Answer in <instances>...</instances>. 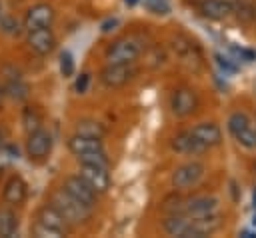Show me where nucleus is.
I'll return each mask as SVG.
<instances>
[{
	"label": "nucleus",
	"mask_w": 256,
	"mask_h": 238,
	"mask_svg": "<svg viewBox=\"0 0 256 238\" xmlns=\"http://www.w3.org/2000/svg\"><path fill=\"white\" fill-rule=\"evenodd\" d=\"M252 202H254V206H256V190H254V196H252Z\"/></svg>",
	"instance_id": "obj_33"
},
{
	"label": "nucleus",
	"mask_w": 256,
	"mask_h": 238,
	"mask_svg": "<svg viewBox=\"0 0 256 238\" xmlns=\"http://www.w3.org/2000/svg\"><path fill=\"white\" fill-rule=\"evenodd\" d=\"M216 58H218V64H220L222 70H228V72H234L236 70V66L228 62V58H222V56H216Z\"/></svg>",
	"instance_id": "obj_30"
},
{
	"label": "nucleus",
	"mask_w": 256,
	"mask_h": 238,
	"mask_svg": "<svg viewBox=\"0 0 256 238\" xmlns=\"http://www.w3.org/2000/svg\"><path fill=\"white\" fill-rule=\"evenodd\" d=\"M204 176V166L200 162H186L182 166H178L174 172H172V186L178 188V190H186V188H192L196 186Z\"/></svg>",
	"instance_id": "obj_4"
},
{
	"label": "nucleus",
	"mask_w": 256,
	"mask_h": 238,
	"mask_svg": "<svg viewBox=\"0 0 256 238\" xmlns=\"http://www.w3.org/2000/svg\"><path fill=\"white\" fill-rule=\"evenodd\" d=\"M28 46L38 56H46V54H50L56 48V36L50 30V26L28 30Z\"/></svg>",
	"instance_id": "obj_9"
},
{
	"label": "nucleus",
	"mask_w": 256,
	"mask_h": 238,
	"mask_svg": "<svg viewBox=\"0 0 256 238\" xmlns=\"http://www.w3.org/2000/svg\"><path fill=\"white\" fill-rule=\"evenodd\" d=\"M6 94L14 100H24V98H28V86L16 76L6 84Z\"/></svg>",
	"instance_id": "obj_22"
},
{
	"label": "nucleus",
	"mask_w": 256,
	"mask_h": 238,
	"mask_svg": "<svg viewBox=\"0 0 256 238\" xmlns=\"http://www.w3.org/2000/svg\"><path fill=\"white\" fill-rule=\"evenodd\" d=\"M26 194H28V186H26V182H24L20 176H12V178L6 182V186H4V194H2V198H4L6 204H10V206H18V204H22V202L26 200Z\"/></svg>",
	"instance_id": "obj_16"
},
{
	"label": "nucleus",
	"mask_w": 256,
	"mask_h": 238,
	"mask_svg": "<svg viewBox=\"0 0 256 238\" xmlns=\"http://www.w3.org/2000/svg\"><path fill=\"white\" fill-rule=\"evenodd\" d=\"M54 8L50 6V4H44V2H40V4H34V6H30L28 8V12H26V16H24V26L28 28V30H36V28H46V26H50L52 22H54Z\"/></svg>",
	"instance_id": "obj_10"
},
{
	"label": "nucleus",
	"mask_w": 256,
	"mask_h": 238,
	"mask_svg": "<svg viewBox=\"0 0 256 238\" xmlns=\"http://www.w3.org/2000/svg\"><path fill=\"white\" fill-rule=\"evenodd\" d=\"M190 132H192L206 148L218 146L220 140H222V132H220V128H218L214 122H200V124H196Z\"/></svg>",
	"instance_id": "obj_17"
},
{
	"label": "nucleus",
	"mask_w": 256,
	"mask_h": 238,
	"mask_svg": "<svg viewBox=\"0 0 256 238\" xmlns=\"http://www.w3.org/2000/svg\"><path fill=\"white\" fill-rule=\"evenodd\" d=\"M198 108V96L192 88H178L170 96V110L174 116H190Z\"/></svg>",
	"instance_id": "obj_6"
},
{
	"label": "nucleus",
	"mask_w": 256,
	"mask_h": 238,
	"mask_svg": "<svg viewBox=\"0 0 256 238\" xmlns=\"http://www.w3.org/2000/svg\"><path fill=\"white\" fill-rule=\"evenodd\" d=\"M32 232H34L36 236H40V238H46V236H50V238H58V236H64V234H60V232H56V230H52V228H46V226H42V224H38V222H34V228H32Z\"/></svg>",
	"instance_id": "obj_28"
},
{
	"label": "nucleus",
	"mask_w": 256,
	"mask_h": 238,
	"mask_svg": "<svg viewBox=\"0 0 256 238\" xmlns=\"http://www.w3.org/2000/svg\"><path fill=\"white\" fill-rule=\"evenodd\" d=\"M52 150V136L50 132L38 128V130H32L28 132V140H26V154L34 160H42L50 154Z\"/></svg>",
	"instance_id": "obj_8"
},
{
	"label": "nucleus",
	"mask_w": 256,
	"mask_h": 238,
	"mask_svg": "<svg viewBox=\"0 0 256 238\" xmlns=\"http://www.w3.org/2000/svg\"><path fill=\"white\" fill-rule=\"evenodd\" d=\"M190 226L192 220L186 214H168V218L164 220V230L170 236H178V238H190Z\"/></svg>",
	"instance_id": "obj_18"
},
{
	"label": "nucleus",
	"mask_w": 256,
	"mask_h": 238,
	"mask_svg": "<svg viewBox=\"0 0 256 238\" xmlns=\"http://www.w3.org/2000/svg\"><path fill=\"white\" fill-rule=\"evenodd\" d=\"M50 204L64 216V220L68 224H82L92 216V208L82 204L80 200H76L72 194H68L64 188L56 190L50 198Z\"/></svg>",
	"instance_id": "obj_1"
},
{
	"label": "nucleus",
	"mask_w": 256,
	"mask_h": 238,
	"mask_svg": "<svg viewBox=\"0 0 256 238\" xmlns=\"http://www.w3.org/2000/svg\"><path fill=\"white\" fill-rule=\"evenodd\" d=\"M0 144H2V132H0Z\"/></svg>",
	"instance_id": "obj_35"
},
{
	"label": "nucleus",
	"mask_w": 256,
	"mask_h": 238,
	"mask_svg": "<svg viewBox=\"0 0 256 238\" xmlns=\"http://www.w3.org/2000/svg\"><path fill=\"white\" fill-rule=\"evenodd\" d=\"M124 2H126L128 6H136V4H138V0H124Z\"/></svg>",
	"instance_id": "obj_32"
},
{
	"label": "nucleus",
	"mask_w": 256,
	"mask_h": 238,
	"mask_svg": "<svg viewBox=\"0 0 256 238\" xmlns=\"http://www.w3.org/2000/svg\"><path fill=\"white\" fill-rule=\"evenodd\" d=\"M252 224H254V226H256V214H254V220H252Z\"/></svg>",
	"instance_id": "obj_34"
},
{
	"label": "nucleus",
	"mask_w": 256,
	"mask_h": 238,
	"mask_svg": "<svg viewBox=\"0 0 256 238\" xmlns=\"http://www.w3.org/2000/svg\"><path fill=\"white\" fill-rule=\"evenodd\" d=\"M140 52H142V46L134 38H120L108 46L106 60L108 64H134Z\"/></svg>",
	"instance_id": "obj_3"
},
{
	"label": "nucleus",
	"mask_w": 256,
	"mask_h": 238,
	"mask_svg": "<svg viewBox=\"0 0 256 238\" xmlns=\"http://www.w3.org/2000/svg\"><path fill=\"white\" fill-rule=\"evenodd\" d=\"M242 236H244V238H256V232H248V230H244Z\"/></svg>",
	"instance_id": "obj_31"
},
{
	"label": "nucleus",
	"mask_w": 256,
	"mask_h": 238,
	"mask_svg": "<svg viewBox=\"0 0 256 238\" xmlns=\"http://www.w3.org/2000/svg\"><path fill=\"white\" fill-rule=\"evenodd\" d=\"M16 230H18V216L8 208H0V238H10L16 234Z\"/></svg>",
	"instance_id": "obj_20"
},
{
	"label": "nucleus",
	"mask_w": 256,
	"mask_h": 238,
	"mask_svg": "<svg viewBox=\"0 0 256 238\" xmlns=\"http://www.w3.org/2000/svg\"><path fill=\"white\" fill-rule=\"evenodd\" d=\"M80 176L96 190V192H106L110 186V174L108 166H98V164H82Z\"/></svg>",
	"instance_id": "obj_12"
},
{
	"label": "nucleus",
	"mask_w": 256,
	"mask_h": 238,
	"mask_svg": "<svg viewBox=\"0 0 256 238\" xmlns=\"http://www.w3.org/2000/svg\"><path fill=\"white\" fill-rule=\"evenodd\" d=\"M172 150H176L178 154L194 156V154L206 152L208 148H206L190 130H186V132H180V134H176V136L172 138Z\"/></svg>",
	"instance_id": "obj_13"
},
{
	"label": "nucleus",
	"mask_w": 256,
	"mask_h": 238,
	"mask_svg": "<svg viewBox=\"0 0 256 238\" xmlns=\"http://www.w3.org/2000/svg\"><path fill=\"white\" fill-rule=\"evenodd\" d=\"M36 222L42 224V226H46V228H52V230H56V232H60V234H66L68 222L64 220V216H62L52 204H46V206H42V208L38 210Z\"/></svg>",
	"instance_id": "obj_15"
},
{
	"label": "nucleus",
	"mask_w": 256,
	"mask_h": 238,
	"mask_svg": "<svg viewBox=\"0 0 256 238\" xmlns=\"http://www.w3.org/2000/svg\"><path fill=\"white\" fill-rule=\"evenodd\" d=\"M22 122H24V128H26L28 132L40 128V116H38V112H36L34 108H26V110H24V114H22Z\"/></svg>",
	"instance_id": "obj_24"
},
{
	"label": "nucleus",
	"mask_w": 256,
	"mask_h": 238,
	"mask_svg": "<svg viewBox=\"0 0 256 238\" xmlns=\"http://www.w3.org/2000/svg\"><path fill=\"white\" fill-rule=\"evenodd\" d=\"M218 212V198L214 196H194L188 200H182L180 214L186 216H206Z\"/></svg>",
	"instance_id": "obj_11"
},
{
	"label": "nucleus",
	"mask_w": 256,
	"mask_h": 238,
	"mask_svg": "<svg viewBox=\"0 0 256 238\" xmlns=\"http://www.w3.org/2000/svg\"><path fill=\"white\" fill-rule=\"evenodd\" d=\"M60 72H62V76H72L74 74V58L68 50H64L60 54Z\"/></svg>",
	"instance_id": "obj_25"
},
{
	"label": "nucleus",
	"mask_w": 256,
	"mask_h": 238,
	"mask_svg": "<svg viewBox=\"0 0 256 238\" xmlns=\"http://www.w3.org/2000/svg\"><path fill=\"white\" fill-rule=\"evenodd\" d=\"M68 148H70V152H72L74 156L104 150V146H102V138L84 136V134H74V136H70V140H68Z\"/></svg>",
	"instance_id": "obj_14"
},
{
	"label": "nucleus",
	"mask_w": 256,
	"mask_h": 238,
	"mask_svg": "<svg viewBox=\"0 0 256 238\" xmlns=\"http://www.w3.org/2000/svg\"><path fill=\"white\" fill-rule=\"evenodd\" d=\"M228 132L244 148H248V150L256 148V126H252L250 118L244 112L230 114V118H228Z\"/></svg>",
	"instance_id": "obj_2"
},
{
	"label": "nucleus",
	"mask_w": 256,
	"mask_h": 238,
	"mask_svg": "<svg viewBox=\"0 0 256 238\" xmlns=\"http://www.w3.org/2000/svg\"><path fill=\"white\" fill-rule=\"evenodd\" d=\"M88 82H90V74H80L78 76V80H76V84H74V90L78 92V94H84L86 90H88Z\"/></svg>",
	"instance_id": "obj_29"
},
{
	"label": "nucleus",
	"mask_w": 256,
	"mask_h": 238,
	"mask_svg": "<svg viewBox=\"0 0 256 238\" xmlns=\"http://www.w3.org/2000/svg\"><path fill=\"white\" fill-rule=\"evenodd\" d=\"M68 194H72L76 200H80L82 204H86V206H90V208H94V204H96V190L80 176V174H76V176H68L66 180H64V186H62Z\"/></svg>",
	"instance_id": "obj_7"
},
{
	"label": "nucleus",
	"mask_w": 256,
	"mask_h": 238,
	"mask_svg": "<svg viewBox=\"0 0 256 238\" xmlns=\"http://www.w3.org/2000/svg\"><path fill=\"white\" fill-rule=\"evenodd\" d=\"M0 30L6 32V34H18V32H20V24H18V20H14L12 16H4V18L0 20Z\"/></svg>",
	"instance_id": "obj_27"
},
{
	"label": "nucleus",
	"mask_w": 256,
	"mask_h": 238,
	"mask_svg": "<svg viewBox=\"0 0 256 238\" xmlns=\"http://www.w3.org/2000/svg\"><path fill=\"white\" fill-rule=\"evenodd\" d=\"M144 4L154 14H168L170 12V0H144Z\"/></svg>",
	"instance_id": "obj_26"
},
{
	"label": "nucleus",
	"mask_w": 256,
	"mask_h": 238,
	"mask_svg": "<svg viewBox=\"0 0 256 238\" xmlns=\"http://www.w3.org/2000/svg\"><path fill=\"white\" fill-rule=\"evenodd\" d=\"M76 134H84V136L102 138V136H104V128H102V124H100V122L86 118V120H80V122L76 124Z\"/></svg>",
	"instance_id": "obj_21"
},
{
	"label": "nucleus",
	"mask_w": 256,
	"mask_h": 238,
	"mask_svg": "<svg viewBox=\"0 0 256 238\" xmlns=\"http://www.w3.org/2000/svg\"><path fill=\"white\" fill-rule=\"evenodd\" d=\"M82 164H98V166H108V158H106V152L100 150V152H88V154H80L76 156Z\"/></svg>",
	"instance_id": "obj_23"
},
{
	"label": "nucleus",
	"mask_w": 256,
	"mask_h": 238,
	"mask_svg": "<svg viewBox=\"0 0 256 238\" xmlns=\"http://www.w3.org/2000/svg\"><path fill=\"white\" fill-rule=\"evenodd\" d=\"M136 74V68L132 64H108L100 72V82L106 88H120L128 84Z\"/></svg>",
	"instance_id": "obj_5"
},
{
	"label": "nucleus",
	"mask_w": 256,
	"mask_h": 238,
	"mask_svg": "<svg viewBox=\"0 0 256 238\" xmlns=\"http://www.w3.org/2000/svg\"><path fill=\"white\" fill-rule=\"evenodd\" d=\"M232 2L228 0H202L200 12L210 20H222L232 14Z\"/></svg>",
	"instance_id": "obj_19"
}]
</instances>
